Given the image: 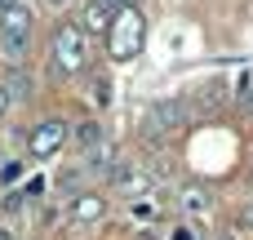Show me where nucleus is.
Wrapping results in <instances>:
<instances>
[{"label":"nucleus","instance_id":"obj_1","mask_svg":"<svg viewBox=\"0 0 253 240\" xmlns=\"http://www.w3.org/2000/svg\"><path fill=\"white\" fill-rule=\"evenodd\" d=\"M89 62V45H84V27L80 22H58L53 27V71L62 80L80 76Z\"/></svg>","mask_w":253,"mask_h":240},{"label":"nucleus","instance_id":"obj_14","mask_svg":"<svg viewBox=\"0 0 253 240\" xmlns=\"http://www.w3.org/2000/svg\"><path fill=\"white\" fill-rule=\"evenodd\" d=\"M18 174H22V165H18V160H9V165L0 169V183H18Z\"/></svg>","mask_w":253,"mask_h":240},{"label":"nucleus","instance_id":"obj_19","mask_svg":"<svg viewBox=\"0 0 253 240\" xmlns=\"http://www.w3.org/2000/svg\"><path fill=\"white\" fill-rule=\"evenodd\" d=\"M0 240H13V232H9V227H0Z\"/></svg>","mask_w":253,"mask_h":240},{"label":"nucleus","instance_id":"obj_5","mask_svg":"<svg viewBox=\"0 0 253 240\" xmlns=\"http://www.w3.org/2000/svg\"><path fill=\"white\" fill-rule=\"evenodd\" d=\"M173 129H182V102L165 98L147 111V134H173Z\"/></svg>","mask_w":253,"mask_h":240},{"label":"nucleus","instance_id":"obj_18","mask_svg":"<svg viewBox=\"0 0 253 240\" xmlns=\"http://www.w3.org/2000/svg\"><path fill=\"white\" fill-rule=\"evenodd\" d=\"M245 227H249V232H253V205H249V209H245Z\"/></svg>","mask_w":253,"mask_h":240},{"label":"nucleus","instance_id":"obj_16","mask_svg":"<svg viewBox=\"0 0 253 240\" xmlns=\"http://www.w3.org/2000/svg\"><path fill=\"white\" fill-rule=\"evenodd\" d=\"M9 102H13V98H9V89H4V85H0V116H4V111H9Z\"/></svg>","mask_w":253,"mask_h":240},{"label":"nucleus","instance_id":"obj_2","mask_svg":"<svg viewBox=\"0 0 253 240\" xmlns=\"http://www.w3.org/2000/svg\"><path fill=\"white\" fill-rule=\"evenodd\" d=\"M142 45H147V18H142L138 9H120L116 22H111V31H107L111 58H116V62H133V58L142 53Z\"/></svg>","mask_w":253,"mask_h":240},{"label":"nucleus","instance_id":"obj_8","mask_svg":"<svg viewBox=\"0 0 253 240\" xmlns=\"http://www.w3.org/2000/svg\"><path fill=\"white\" fill-rule=\"evenodd\" d=\"M102 214H107V200L93 196V192H80L76 205H71V223H98Z\"/></svg>","mask_w":253,"mask_h":240},{"label":"nucleus","instance_id":"obj_12","mask_svg":"<svg viewBox=\"0 0 253 240\" xmlns=\"http://www.w3.org/2000/svg\"><path fill=\"white\" fill-rule=\"evenodd\" d=\"M89 98H93L98 107H107V102H111V80H107V76H93V85H89Z\"/></svg>","mask_w":253,"mask_h":240},{"label":"nucleus","instance_id":"obj_9","mask_svg":"<svg viewBox=\"0 0 253 240\" xmlns=\"http://www.w3.org/2000/svg\"><path fill=\"white\" fill-rule=\"evenodd\" d=\"M84 160H89V169H116V143H111V138H102L98 147H89V156H84Z\"/></svg>","mask_w":253,"mask_h":240},{"label":"nucleus","instance_id":"obj_22","mask_svg":"<svg viewBox=\"0 0 253 240\" xmlns=\"http://www.w3.org/2000/svg\"><path fill=\"white\" fill-rule=\"evenodd\" d=\"M245 102H249V107H253V94H249V98H245Z\"/></svg>","mask_w":253,"mask_h":240},{"label":"nucleus","instance_id":"obj_23","mask_svg":"<svg viewBox=\"0 0 253 240\" xmlns=\"http://www.w3.org/2000/svg\"><path fill=\"white\" fill-rule=\"evenodd\" d=\"M53 4H62V0H53Z\"/></svg>","mask_w":253,"mask_h":240},{"label":"nucleus","instance_id":"obj_3","mask_svg":"<svg viewBox=\"0 0 253 240\" xmlns=\"http://www.w3.org/2000/svg\"><path fill=\"white\" fill-rule=\"evenodd\" d=\"M0 49L9 58V67H22V58L31 49V9L27 4L0 9Z\"/></svg>","mask_w":253,"mask_h":240},{"label":"nucleus","instance_id":"obj_24","mask_svg":"<svg viewBox=\"0 0 253 240\" xmlns=\"http://www.w3.org/2000/svg\"><path fill=\"white\" fill-rule=\"evenodd\" d=\"M249 183H253V174H249Z\"/></svg>","mask_w":253,"mask_h":240},{"label":"nucleus","instance_id":"obj_17","mask_svg":"<svg viewBox=\"0 0 253 240\" xmlns=\"http://www.w3.org/2000/svg\"><path fill=\"white\" fill-rule=\"evenodd\" d=\"M111 4H116V9H133L138 0H111Z\"/></svg>","mask_w":253,"mask_h":240},{"label":"nucleus","instance_id":"obj_10","mask_svg":"<svg viewBox=\"0 0 253 240\" xmlns=\"http://www.w3.org/2000/svg\"><path fill=\"white\" fill-rule=\"evenodd\" d=\"M209 200H213V196H209L205 187H196V183H191V187H182V209H187V214H205V209H209Z\"/></svg>","mask_w":253,"mask_h":240},{"label":"nucleus","instance_id":"obj_15","mask_svg":"<svg viewBox=\"0 0 253 240\" xmlns=\"http://www.w3.org/2000/svg\"><path fill=\"white\" fill-rule=\"evenodd\" d=\"M173 240H196V232L191 227H173Z\"/></svg>","mask_w":253,"mask_h":240},{"label":"nucleus","instance_id":"obj_7","mask_svg":"<svg viewBox=\"0 0 253 240\" xmlns=\"http://www.w3.org/2000/svg\"><path fill=\"white\" fill-rule=\"evenodd\" d=\"M116 13H120V9H116L111 0H89L84 13H80V27H84V31H111Z\"/></svg>","mask_w":253,"mask_h":240},{"label":"nucleus","instance_id":"obj_13","mask_svg":"<svg viewBox=\"0 0 253 240\" xmlns=\"http://www.w3.org/2000/svg\"><path fill=\"white\" fill-rule=\"evenodd\" d=\"M4 89H9V98H27V94H31V80H27V76H22V71H13V76H9V85H4Z\"/></svg>","mask_w":253,"mask_h":240},{"label":"nucleus","instance_id":"obj_6","mask_svg":"<svg viewBox=\"0 0 253 240\" xmlns=\"http://www.w3.org/2000/svg\"><path fill=\"white\" fill-rule=\"evenodd\" d=\"M111 183H116V192H125V196H147V192H151V174L138 169V165H116V169H111Z\"/></svg>","mask_w":253,"mask_h":240},{"label":"nucleus","instance_id":"obj_20","mask_svg":"<svg viewBox=\"0 0 253 240\" xmlns=\"http://www.w3.org/2000/svg\"><path fill=\"white\" fill-rule=\"evenodd\" d=\"M9 4H22V0H0V9H9Z\"/></svg>","mask_w":253,"mask_h":240},{"label":"nucleus","instance_id":"obj_4","mask_svg":"<svg viewBox=\"0 0 253 240\" xmlns=\"http://www.w3.org/2000/svg\"><path fill=\"white\" fill-rule=\"evenodd\" d=\"M67 138H71V125H67V120H44V125L31 129L27 151H31L36 160H49V156H58V151L67 147Z\"/></svg>","mask_w":253,"mask_h":240},{"label":"nucleus","instance_id":"obj_21","mask_svg":"<svg viewBox=\"0 0 253 240\" xmlns=\"http://www.w3.org/2000/svg\"><path fill=\"white\" fill-rule=\"evenodd\" d=\"M218 240H240V236H218Z\"/></svg>","mask_w":253,"mask_h":240},{"label":"nucleus","instance_id":"obj_11","mask_svg":"<svg viewBox=\"0 0 253 240\" xmlns=\"http://www.w3.org/2000/svg\"><path fill=\"white\" fill-rule=\"evenodd\" d=\"M76 138H80V147L89 151V147H98L107 134H102V125H98V120H84V125H76Z\"/></svg>","mask_w":253,"mask_h":240}]
</instances>
